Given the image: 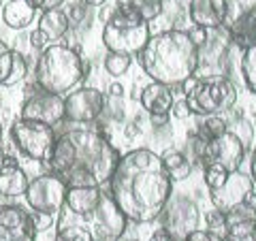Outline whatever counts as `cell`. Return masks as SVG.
I'll list each match as a JSON object with an SVG mask.
<instances>
[{"label":"cell","mask_w":256,"mask_h":241,"mask_svg":"<svg viewBox=\"0 0 256 241\" xmlns=\"http://www.w3.org/2000/svg\"><path fill=\"white\" fill-rule=\"evenodd\" d=\"M11 139L26 158L36 160V162H47L56 143V132L47 124L20 118L11 124Z\"/></svg>","instance_id":"ba28073f"},{"label":"cell","mask_w":256,"mask_h":241,"mask_svg":"<svg viewBox=\"0 0 256 241\" xmlns=\"http://www.w3.org/2000/svg\"><path fill=\"white\" fill-rule=\"evenodd\" d=\"M0 6H2V0H0Z\"/></svg>","instance_id":"60d3db41"},{"label":"cell","mask_w":256,"mask_h":241,"mask_svg":"<svg viewBox=\"0 0 256 241\" xmlns=\"http://www.w3.org/2000/svg\"><path fill=\"white\" fill-rule=\"evenodd\" d=\"M47 43H50V38H47V36H45V34H43V32L38 30V28L30 32V45L34 47V50H45Z\"/></svg>","instance_id":"1f68e13d"},{"label":"cell","mask_w":256,"mask_h":241,"mask_svg":"<svg viewBox=\"0 0 256 241\" xmlns=\"http://www.w3.org/2000/svg\"><path fill=\"white\" fill-rule=\"evenodd\" d=\"M13 60H15V52L4 41H0V86H6V82H9Z\"/></svg>","instance_id":"83f0119b"},{"label":"cell","mask_w":256,"mask_h":241,"mask_svg":"<svg viewBox=\"0 0 256 241\" xmlns=\"http://www.w3.org/2000/svg\"><path fill=\"white\" fill-rule=\"evenodd\" d=\"M254 214H256V205H254Z\"/></svg>","instance_id":"ab89813d"},{"label":"cell","mask_w":256,"mask_h":241,"mask_svg":"<svg viewBox=\"0 0 256 241\" xmlns=\"http://www.w3.org/2000/svg\"><path fill=\"white\" fill-rule=\"evenodd\" d=\"M150 241H178V239H175L173 235H169V232H166L164 228H158L156 232H154V235H152V239Z\"/></svg>","instance_id":"e575fe53"},{"label":"cell","mask_w":256,"mask_h":241,"mask_svg":"<svg viewBox=\"0 0 256 241\" xmlns=\"http://www.w3.org/2000/svg\"><path fill=\"white\" fill-rule=\"evenodd\" d=\"M132 64V56L128 54H120V52H109L105 56V60H102V66L105 70L111 75V77H122L128 73V68H130Z\"/></svg>","instance_id":"484cf974"},{"label":"cell","mask_w":256,"mask_h":241,"mask_svg":"<svg viewBox=\"0 0 256 241\" xmlns=\"http://www.w3.org/2000/svg\"><path fill=\"white\" fill-rule=\"evenodd\" d=\"M214 210H218L222 214H228L230 210H235L239 205L254 207L256 205V188L254 182L248 173L233 171L228 173V178L224 180L222 186L210 190Z\"/></svg>","instance_id":"8fae6325"},{"label":"cell","mask_w":256,"mask_h":241,"mask_svg":"<svg viewBox=\"0 0 256 241\" xmlns=\"http://www.w3.org/2000/svg\"><path fill=\"white\" fill-rule=\"evenodd\" d=\"M246 148L248 143L239 136L235 130L226 128L222 134L214 136L207 143H203V152H201V162L205 164H214L224 168L226 173L239 171L244 158H246Z\"/></svg>","instance_id":"9c48e42d"},{"label":"cell","mask_w":256,"mask_h":241,"mask_svg":"<svg viewBox=\"0 0 256 241\" xmlns=\"http://www.w3.org/2000/svg\"><path fill=\"white\" fill-rule=\"evenodd\" d=\"M226 28H228L230 41L242 52H246L248 47L256 43V6L244 11L239 18L230 22V26H226Z\"/></svg>","instance_id":"ffe728a7"},{"label":"cell","mask_w":256,"mask_h":241,"mask_svg":"<svg viewBox=\"0 0 256 241\" xmlns=\"http://www.w3.org/2000/svg\"><path fill=\"white\" fill-rule=\"evenodd\" d=\"M66 190H68L66 184L58 175L47 173V175H38L36 180L28 182V188L24 192V196H26V203L30 205L32 212L56 216L64 203Z\"/></svg>","instance_id":"7c38bea8"},{"label":"cell","mask_w":256,"mask_h":241,"mask_svg":"<svg viewBox=\"0 0 256 241\" xmlns=\"http://www.w3.org/2000/svg\"><path fill=\"white\" fill-rule=\"evenodd\" d=\"M28 2L38 11H47V9H58V6H62L64 0H28Z\"/></svg>","instance_id":"d6a6232c"},{"label":"cell","mask_w":256,"mask_h":241,"mask_svg":"<svg viewBox=\"0 0 256 241\" xmlns=\"http://www.w3.org/2000/svg\"><path fill=\"white\" fill-rule=\"evenodd\" d=\"M230 13L228 0H190L188 4V15L194 26L212 30L224 26Z\"/></svg>","instance_id":"2e32d148"},{"label":"cell","mask_w":256,"mask_h":241,"mask_svg":"<svg viewBox=\"0 0 256 241\" xmlns=\"http://www.w3.org/2000/svg\"><path fill=\"white\" fill-rule=\"evenodd\" d=\"M4 160H6V154L2 152V148H0V168H2V164H4Z\"/></svg>","instance_id":"f35d334b"},{"label":"cell","mask_w":256,"mask_h":241,"mask_svg":"<svg viewBox=\"0 0 256 241\" xmlns=\"http://www.w3.org/2000/svg\"><path fill=\"white\" fill-rule=\"evenodd\" d=\"M188 34H190L192 41H194V45H196V47H203V45H205V41H207V30H205V28L194 26V28H192V30L188 32Z\"/></svg>","instance_id":"836d02e7"},{"label":"cell","mask_w":256,"mask_h":241,"mask_svg":"<svg viewBox=\"0 0 256 241\" xmlns=\"http://www.w3.org/2000/svg\"><path fill=\"white\" fill-rule=\"evenodd\" d=\"M26 188H28L26 171L13 158L6 156L2 168H0V194L6 198H18L26 192Z\"/></svg>","instance_id":"d6986e66"},{"label":"cell","mask_w":256,"mask_h":241,"mask_svg":"<svg viewBox=\"0 0 256 241\" xmlns=\"http://www.w3.org/2000/svg\"><path fill=\"white\" fill-rule=\"evenodd\" d=\"M160 158H162V164L166 168V173H169V178L175 180V182L186 180L188 175L192 173L190 160L184 156V152H180V150L169 148V150H164L162 154H160Z\"/></svg>","instance_id":"603a6c76"},{"label":"cell","mask_w":256,"mask_h":241,"mask_svg":"<svg viewBox=\"0 0 256 241\" xmlns=\"http://www.w3.org/2000/svg\"><path fill=\"white\" fill-rule=\"evenodd\" d=\"M34 15H36V9L28 0H9L6 4H2V22L11 30H22L30 26Z\"/></svg>","instance_id":"44dd1931"},{"label":"cell","mask_w":256,"mask_h":241,"mask_svg":"<svg viewBox=\"0 0 256 241\" xmlns=\"http://www.w3.org/2000/svg\"><path fill=\"white\" fill-rule=\"evenodd\" d=\"M250 178L256 186V148H254V154H252V164H250Z\"/></svg>","instance_id":"d590c367"},{"label":"cell","mask_w":256,"mask_h":241,"mask_svg":"<svg viewBox=\"0 0 256 241\" xmlns=\"http://www.w3.org/2000/svg\"><path fill=\"white\" fill-rule=\"evenodd\" d=\"M186 107L190 116H220L233 109L237 100V88L226 75H207L201 79H188Z\"/></svg>","instance_id":"8992f818"},{"label":"cell","mask_w":256,"mask_h":241,"mask_svg":"<svg viewBox=\"0 0 256 241\" xmlns=\"http://www.w3.org/2000/svg\"><path fill=\"white\" fill-rule=\"evenodd\" d=\"M107 190L128 222L150 224L158 220L173 194V180L160 154L139 148L120 156Z\"/></svg>","instance_id":"6da1fadb"},{"label":"cell","mask_w":256,"mask_h":241,"mask_svg":"<svg viewBox=\"0 0 256 241\" xmlns=\"http://www.w3.org/2000/svg\"><path fill=\"white\" fill-rule=\"evenodd\" d=\"M36 228L32 214L22 205L0 203V241H34Z\"/></svg>","instance_id":"9a60e30c"},{"label":"cell","mask_w":256,"mask_h":241,"mask_svg":"<svg viewBox=\"0 0 256 241\" xmlns=\"http://www.w3.org/2000/svg\"><path fill=\"white\" fill-rule=\"evenodd\" d=\"M222 241H256V214L254 207L239 205L224 214Z\"/></svg>","instance_id":"e0dca14e"},{"label":"cell","mask_w":256,"mask_h":241,"mask_svg":"<svg viewBox=\"0 0 256 241\" xmlns=\"http://www.w3.org/2000/svg\"><path fill=\"white\" fill-rule=\"evenodd\" d=\"M139 64L152 82L182 86L198 70V47L186 30H164L148 38L137 54Z\"/></svg>","instance_id":"277c9868"},{"label":"cell","mask_w":256,"mask_h":241,"mask_svg":"<svg viewBox=\"0 0 256 241\" xmlns=\"http://www.w3.org/2000/svg\"><path fill=\"white\" fill-rule=\"evenodd\" d=\"M158 218L162 220V228L169 235H173L178 241H184L192 230L198 228L201 212H198V205L192 198L184 194H171Z\"/></svg>","instance_id":"30bf717a"},{"label":"cell","mask_w":256,"mask_h":241,"mask_svg":"<svg viewBox=\"0 0 256 241\" xmlns=\"http://www.w3.org/2000/svg\"><path fill=\"white\" fill-rule=\"evenodd\" d=\"M28 73V64H26V58L20 54V52H15V60H13V70H11V77H9V82H6V86H15V84H20L24 77H26Z\"/></svg>","instance_id":"f1b7e54d"},{"label":"cell","mask_w":256,"mask_h":241,"mask_svg":"<svg viewBox=\"0 0 256 241\" xmlns=\"http://www.w3.org/2000/svg\"><path fill=\"white\" fill-rule=\"evenodd\" d=\"M118 9H128L141 15L146 22L156 20L164 9V0H118Z\"/></svg>","instance_id":"cb8c5ba5"},{"label":"cell","mask_w":256,"mask_h":241,"mask_svg":"<svg viewBox=\"0 0 256 241\" xmlns=\"http://www.w3.org/2000/svg\"><path fill=\"white\" fill-rule=\"evenodd\" d=\"M84 2H86L88 6H105L107 0H84Z\"/></svg>","instance_id":"74e56055"},{"label":"cell","mask_w":256,"mask_h":241,"mask_svg":"<svg viewBox=\"0 0 256 241\" xmlns=\"http://www.w3.org/2000/svg\"><path fill=\"white\" fill-rule=\"evenodd\" d=\"M226 128H228V124L224 122L220 116H205V118H201V122L196 126V139L207 143L210 139H214V136L222 134Z\"/></svg>","instance_id":"d4e9b609"},{"label":"cell","mask_w":256,"mask_h":241,"mask_svg":"<svg viewBox=\"0 0 256 241\" xmlns=\"http://www.w3.org/2000/svg\"><path fill=\"white\" fill-rule=\"evenodd\" d=\"M184 241H222V237L207 228H194Z\"/></svg>","instance_id":"f546056e"},{"label":"cell","mask_w":256,"mask_h":241,"mask_svg":"<svg viewBox=\"0 0 256 241\" xmlns=\"http://www.w3.org/2000/svg\"><path fill=\"white\" fill-rule=\"evenodd\" d=\"M120 154L105 134L77 124V128L56 136L50 166L66 188L107 186L118 166Z\"/></svg>","instance_id":"7a4b0ae2"},{"label":"cell","mask_w":256,"mask_h":241,"mask_svg":"<svg viewBox=\"0 0 256 241\" xmlns=\"http://www.w3.org/2000/svg\"><path fill=\"white\" fill-rule=\"evenodd\" d=\"M139 102L150 116H169L175 100H173V92L169 86H164L160 82H152L141 90Z\"/></svg>","instance_id":"ac0fdd59"},{"label":"cell","mask_w":256,"mask_h":241,"mask_svg":"<svg viewBox=\"0 0 256 241\" xmlns=\"http://www.w3.org/2000/svg\"><path fill=\"white\" fill-rule=\"evenodd\" d=\"M32 222H34V228L36 230H45V228H50L56 220H54V216H50V214H38V212H34V214H32Z\"/></svg>","instance_id":"4dcf8cb0"},{"label":"cell","mask_w":256,"mask_h":241,"mask_svg":"<svg viewBox=\"0 0 256 241\" xmlns=\"http://www.w3.org/2000/svg\"><path fill=\"white\" fill-rule=\"evenodd\" d=\"M128 226L105 186L68 188L56 214L54 241H120Z\"/></svg>","instance_id":"3957f363"},{"label":"cell","mask_w":256,"mask_h":241,"mask_svg":"<svg viewBox=\"0 0 256 241\" xmlns=\"http://www.w3.org/2000/svg\"><path fill=\"white\" fill-rule=\"evenodd\" d=\"M109 90H111V94H114V96H122V94H124V88H122V84H114V86L109 88Z\"/></svg>","instance_id":"8d00e7d4"},{"label":"cell","mask_w":256,"mask_h":241,"mask_svg":"<svg viewBox=\"0 0 256 241\" xmlns=\"http://www.w3.org/2000/svg\"><path fill=\"white\" fill-rule=\"evenodd\" d=\"M70 28V22H68V15L64 13L60 6L58 9H47L41 13L38 18V30L50 38V41H56V38H62L64 34L68 32Z\"/></svg>","instance_id":"7402d4cb"},{"label":"cell","mask_w":256,"mask_h":241,"mask_svg":"<svg viewBox=\"0 0 256 241\" xmlns=\"http://www.w3.org/2000/svg\"><path fill=\"white\" fill-rule=\"evenodd\" d=\"M22 118L56 128L60 122H64V96L45 90L32 94L22 105Z\"/></svg>","instance_id":"5bb4252c"},{"label":"cell","mask_w":256,"mask_h":241,"mask_svg":"<svg viewBox=\"0 0 256 241\" xmlns=\"http://www.w3.org/2000/svg\"><path fill=\"white\" fill-rule=\"evenodd\" d=\"M105 109V96L96 88H77L64 96V120L73 124H92Z\"/></svg>","instance_id":"4fadbf2b"},{"label":"cell","mask_w":256,"mask_h":241,"mask_svg":"<svg viewBox=\"0 0 256 241\" xmlns=\"http://www.w3.org/2000/svg\"><path fill=\"white\" fill-rule=\"evenodd\" d=\"M242 75L248 90L256 94V43L248 47L242 56Z\"/></svg>","instance_id":"4316f807"},{"label":"cell","mask_w":256,"mask_h":241,"mask_svg":"<svg viewBox=\"0 0 256 241\" xmlns=\"http://www.w3.org/2000/svg\"><path fill=\"white\" fill-rule=\"evenodd\" d=\"M86 62L77 50L68 45H47L36 60V84L52 94H68L84 82Z\"/></svg>","instance_id":"5b68a950"},{"label":"cell","mask_w":256,"mask_h":241,"mask_svg":"<svg viewBox=\"0 0 256 241\" xmlns=\"http://www.w3.org/2000/svg\"><path fill=\"white\" fill-rule=\"evenodd\" d=\"M150 22H146L134 11L116 9L109 13L102 28V43L109 52L120 54H139L150 38Z\"/></svg>","instance_id":"52a82bcc"}]
</instances>
